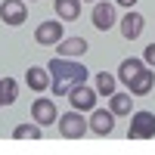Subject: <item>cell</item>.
Listing matches in <instances>:
<instances>
[{
	"mask_svg": "<svg viewBox=\"0 0 155 155\" xmlns=\"http://www.w3.org/2000/svg\"><path fill=\"white\" fill-rule=\"evenodd\" d=\"M47 68H50V74H53V78H62V81H71V84H84V81H87V74H90L84 65L71 62L68 56H59V59H53Z\"/></svg>",
	"mask_w": 155,
	"mask_h": 155,
	"instance_id": "1",
	"label": "cell"
},
{
	"mask_svg": "<svg viewBox=\"0 0 155 155\" xmlns=\"http://www.w3.org/2000/svg\"><path fill=\"white\" fill-rule=\"evenodd\" d=\"M90 19L99 31H109L115 25V6L112 3H93V12H90Z\"/></svg>",
	"mask_w": 155,
	"mask_h": 155,
	"instance_id": "11",
	"label": "cell"
},
{
	"mask_svg": "<svg viewBox=\"0 0 155 155\" xmlns=\"http://www.w3.org/2000/svg\"><path fill=\"white\" fill-rule=\"evenodd\" d=\"M115 3H121V6H127V9H130V6L137 3V0H115Z\"/></svg>",
	"mask_w": 155,
	"mask_h": 155,
	"instance_id": "22",
	"label": "cell"
},
{
	"mask_svg": "<svg viewBox=\"0 0 155 155\" xmlns=\"http://www.w3.org/2000/svg\"><path fill=\"white\" fill-rule=\"evenodd\" d=\"M127 137L130 140H152L155 137V115L152 112H134Z\"/></svg>",
	"mask_w": 155,
	"mask_h": 155,
	"instance_id": "3",
	"label": "cell"
},
{
	"mask_svg": "<svg viewBox=\"0 0 155 155\" xmlns=\"http://www.w3.org/2000/svg\"><path fill=\"white\" fill-rule=\"evenodd\" d=\"M109 109L115 115H130L134 112V93L127 90V93H112L109 96Z\"/></svg>",
	"mask_w": 155,
	"mask_h": 155,
	"instance_id": "14",
	"label": "cell"
},
{
	"mask_svg": "<svg viewBox=\"0 0 155 155\" xmlns=\"http://www.w3.org/2000/svg\"><path fill=\"white\" fill-rule=\"evenodd\" d=\"M31 118L47 127V124H56L59 121V115H56V102L50 99V96H41V99H34V106H31Z\"/></svg>",
	"mask_w": 155,
	"mask_h": 155,
	"instance_id": "5",
	"label": "cell"
},
{
	"mask_svg": "<svg viewBox=\"0 0 155 155\" xmlns=\"http://www.w3.org/2000/svg\"><path fill=\"white\" fill-rule=\"evenodd\" d=\"M16 96H19V84H16V78H0V102L3 106H12L16 102Z\"/></svg>",
	"mask_w": 155,
	"mask_h": 155,
	"instance_id": "16",
	"label": "cell"
},
{
	"mask_svg": "<svg viewBox=\"0 0 155 155\" xmlns=\"http://www.w3.org/2000/svg\"><path fill=\"white\" fill-rule=\"evenodd\" d=\"M143 59H146V62H149V65L155 68V44H149V47L143 50Z\"/></svg>",
	"mask_w": 155,
	"mask_h": 155,
	"instance_id": "21",
	"label": "cell"
},
{
	"mask_svg": "<svg viewBox=\"0 0 155 155\" xmlns=\"http://www.w3.org/2000/svg\"><path fill=\"white\" fill-rule=\"evenodd\" d=\"M68 102L78 112H93L96 109V90H90L87 84H74L71 93H68Z\"/></svg>",
	"mask_w": 155,
	"mask_h": 155,
	"instance_id": "4",
	"label": "cell"
},
{
	"mask_svg": "<svg viewBox=\"0 0 155 155\" xmlns=\"http://www.w3.org/2000/svg\"><path fill=\"white\" fill-rule=\"evenodd\" d=\"M34 41L41 47H56L62 41V22H41L34 31Z\"/></svg>",
	"mask_w": 155,
	"mask_h": 155,
	"instance_id": "6",
	"label": "cell"
},
{
	"mask_svg": "<svg viewBox=\"0 0 155 155\" xmlns=\"http://www.w3.org/2000/svg\"><path fill=\"white\" fill-rule=\"evenodd\" d=\"M140 68H143V62H140V59H124L121 68H118V78H121L124 84H130V78H134Z\"/></svg>",
	"mask_w": 155,
	"mask_h": 155,
	"instance_id": "18",
	"label": "cell"
},
{
	"mask_svg": "<svg viewBox=\"0 0 155 155\" xmlns=\"http://www.w3.org/2000/svg\"><path fill=\"white\" fill-rule=\"evenodd\" d=\"M87 130H90V121H84V115L78 112V109L59 115V134L65 137V140H81Z\"/></svg>",
	"mask_w": 155,
	"mask_h": 155,
	"instance_id": "2",
	"label": "cell"
},
{
	"mask_svg": "<svg viewBox=\"0 0 155 155\" xmlns=\"http://www.w3.org/2000/svg\"><path fill=\"white\" fill-rule=\"evenodd\" d=\"M152 87H155V71H149L146 65H143V68H140V71L130 78V84H127V90H130L134 96H146Z\"/></svg>",
	"mask_w": 155,
	"mask_h": 155,
	"instance_id": "9",
	"label": "cell"
},
{
	"mask_svg": "<svg viewBox=\"0 0 155 155\" xmlns=\"http://www.w3.org/2000/svg\"><path fill=\"white\" fill-rule=\"evenodd\" d=\"M0 106H3V102H0Z\"/></svg>",
	"mask_w": 155,
	"mask_h": 155,
	"instance_id": "24",
	"label": "cell"
},
{
	"mask_svg": "<svg viewBox=\"0 0 155 155\" xmlns=\"http://www.w3.org/2000/svg\"><path fill=\"white\" fill-rule=\"evenodd\" d=\"M90 130L99 134V137H109L115 130V112L109 109H93V115H90Z\"/></svg>",
	"mask_w": 155,
	"mask_h": 155,
	"instance_id": "8",
	"label": "cell"
},
{
	"mask_svg": "<svg viewBox=\"0 0 155 155\" xmlns=\"http://www.w3.org/2000/svg\"><path fill=\"white\" fill-rule=\"evenodd\" d=\"M96 93H102V96H112L115 93V78L112 74H106V71L96 74Z\"/></svg>",
	"mask_w": 155,
	"mask_h": 155,
	"instance_id": "19",
	"label": "cell"
},
{
	"mask_svg": "<svg viewBox=\"0 0 155 155\" xmlns=\"http://www.w3.org/2000/svg\"><path fill=\"white\" fill-rule=\"evenodd\" d=\"M143 28H146V19L140 16V12H134V9H127V16L121 19V34L127 41H137V37L143 34Z\"/></svg>",
	"mask_w": 155,
	"mask_h": 155,
	"instance_id": "10",
	"label": "cell"
},
{
	"mask_svg": "<svg viewBox=\"0 0 155 155\" xmlns=\"http://www.w3.org/2000/svg\"><path fill=\"white\" fill-rule=\"evenodd\" d=\"M56 16L62 22H74L81 16V0H56Z\"/></svg>",
	"mask_w": 155,
	"mask_h": 155,
	"instance_id": "15",
	"label": "cell"
},
{
	"mask_svg": "<svg viewBox=\"0 0 155 155\" xmlns=\"http://www.w3.org/2000/svg\"><path fill=\"white\" fill-rule=\"evenodd\" d=\"M41 130H44V127L41 124H19L16 127V130H12V137H16V140H41Z\"/></svg>",
	"mask_w": 155,
	"mask_h": 155,
	"instance_id": "17",
	"label": "cell"
},
{
	"mask_svg": "<svg viewBox=\"0 0 155 155\" xmlns=\"http://www.w3.org/2000/svg\"><path fill=\"white\" fill-rule=\"evenodd\" d=\"M50 87H53V93H56V96H68L74 84H71V81H62V78H53V81H50Z\"/></svg>",
	"mask_w": 155,
	"mask_h": 155,
	"instance_id": "20",
	"label": "cell"
},
{
	"mask_svg": "<svg viewBox=\"0 0 155 155\" xmlns=\"http://www.w3.org/2000/svg\"><path fill=\"white\" fill-rule=\"evenodd\" d=\"M81 3H96V0H81Z\"/></svg>",
	"mask_w": 155,
	"mask_h": 155,
	"instance_id": "23",
	"label": "cell"
},
{
	"mask_svg": "<svg viewBox=\"0 0 155 155\" xmlns=\"http://www.w3.org/2000/svg\"><path fill=\"white\" fill-rule=\"evenodd\" d=\"M25 81H28V87L34 90V93H44V90L50 87V68H41V65H31L28 71H25Z\"/></svg>",
	"mask_w": 155,
	"mask_h": 155,
	"instance_id": "12",
	"label": "cell"
},
{
	"mask_svg": "<svg viewBox=\"0 0 155 155\" xmlns=\"http://www.w3.org/2000/svg\"><path fill=\"white\" fill-rule=\"evenodd\" d=\"M0 19L6 25H22L28 19V9H25V0H3L0 6Z\"/></svg>",
	"mask_w": 155,
	"mask_h": 155,
	"instance_id": "7",
	"label": "cell"
},
{
	"mask_svg": "<svg viewBox=\"0 0 155 155\" xmlns=\"http://www.w3.org/2000/svg\"><path fill=\"white\" fill-rule=\"evenodd\" d=\"M56 50H59V56H84L87 53V41L84 37H62V41L56 44Z\"/></svg>",
	"mask_w": 155,
	"mask_h": 155,
	"instance_id": "13",
	"label": "cell"
}]
</instances>
